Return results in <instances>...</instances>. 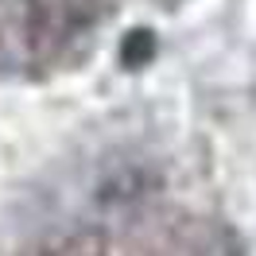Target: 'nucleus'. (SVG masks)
Here are the masks:
<instances>
[{
  "label": "nucleus",
  "instance_id": "obj_1",
  "mask_svg": "<svg viewBox=\"0 0 256 256\" xmlns=\"http://www.w3.org/2000/svg\"><path fill=\"white\" fill-rule=\"evenodd\" d=\"M97 0H32V35L39 43L62 47L78 28H90Z\"/></svg>",
  "mask_w": 256,
  "mask_h": 256
},
{
  "label": "nucleus",
  "instance_id": "obj_2",
  "mask_svg": "<svg viewBox=\"0 0 256 256\" xmlns=\"http://www.w3.org/2000/svg\"><path fill=\"white\" fill-rule=\"evenodd\" d=\"M152 58H156V35L148 28H132L120 43V66L124 70H144Z\"/></svg>",
  "mask_w": 256,
  "mask_h": 256
}]
</instances>
